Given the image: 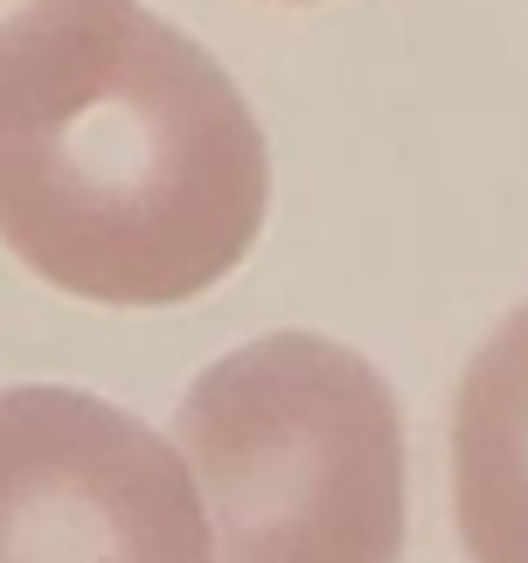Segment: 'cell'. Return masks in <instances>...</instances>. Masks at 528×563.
<instances>
[{
  "label": "cell",
  "mask_w": 528,
  "mask_h": 563,
  "mask_svg": "<svg viewBox=\"0 0 528 563\" xmlns=\"http://www.w3.org/2000/svg\"><path fill=\"white\" fill-rule=\"evenodd\" d=\"M272 154L202 42L140 0H8L0 230L98 307H174L251 257Z\"/></svg>",
  "instance_id": "1"
},
{
  "label": "cell",
  "mask_w": 528,
  "mask_h": 563,
  "mask_svg": "<svg viewBox=\"0 0 528 563\" xmlns=\"http://www.w3.org/2000/svg\"><path fill=\"white\" fill-rule=\"evenodd\" d=\"M452 508L473 563H528V299L494 328L459 383Z\"/></svg>",
  "instance_id": "4"
},
{
  "label": "cell",
  "mask_w": 528,
  "mask_h": 563,
  "mask_svg": "<svg viewBox=\"0 0 528 563\" xmlns=\"http://www.w3.org/2000/svg\"><path fill=\"white\" fill-rule=\"evenodd\" d=\"M293 8H306V0H293Z\"/></svg>",
  "instance_id": "5"
},
{
  "label": "cell",
  "mask_w": 528,
  "mask_h": 563,
  "mask_svg": "<svg viewBox=\"0 0 528 563\" xmlns=\"http://www.w3.org/2000/svg\"><path fill=\"white\" fill-rule=\"evenodd\" d=\"M188 473L140 418L21 383L0 397V563H223Z\"/></svg>",
  "instance_id": "3"
},
{
  "label": "cell",
  "mask_w": 528,
  "mask_h": 563,
  "mask_svg": "<svg viewBox=\"0 0 528 563\" xmlns=\"http://www.w3.org/2000/svg\"><path fill=\"white\" fill-rule=\"evenodd\" d=\"M174 431L223 563H404V418L355 349L244 341L195 376Z\"/></svg>",
  "instance_id": "2"
}]
</instances>
